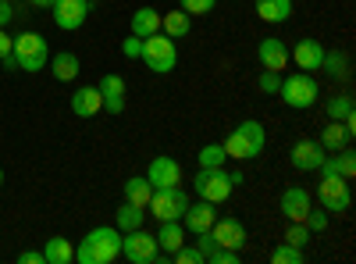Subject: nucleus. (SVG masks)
<instances>
[{
  "label": "nucleus",
  "instance_id": "obj_42",
  "mask_svg": "<svg viewBox=\"0 0 356 264\" xmlns=\"http://www.w3.org/2000/svg\"><path fill=\"white\" fill-rule=\"evenodd\" d=\"M15 18V8H11V0H0V29H4L8 22Z\"/></svg>",
  "mask_w": 356,
  "mask_h": 264
},
{
  "label": "nucleus",
  "instance_id": "obj_31",
  "mask_svg": "<svg viewBox=\"0 0 356 264\" xmlns=\"http://www.w3.org/2000/svg\"><path fill=\"white\" fill-rule=\"evenodd\" d=\"M324 111H328V118H332V122H346L349 114H353V97H349V93L328 97V100H324Z\"/></svg>",
  "mask_w": 356,
  "mask_h": 264
},
{
  "label": "nucleus",
  "instance_id": "obj_36",
  "mask_svg": "<svg viewBox=\"0 0 356 264\" xmlns=\"http://www.w3.org/2000/svg\"><path fill=\"white\" fill-rule=\"evenodd\" d=\"M171 257H175L178 264H207V257H203V250H200V247H186V243H182V247H178V250H175Z\"/></svg>",
  "mask_w": 356,
  "mask_h": 264
},
{
  "label": "nucleus",
  "instance_id": "obj_16",
  "mask_svg": "<svg viewBox=\"0 0 356 264\" xmlns=\"http://www.w3.org/2000/svg\"><path fill=\"white\" fill-rule=\"evenodd\" d=\"M218 203H211V200H189V208H186V215H182V225H186V232H211V225H214V218H218Z\"/></svg>",
  "mask_w": 356,
  "mask_h": 264
},
{
  "label": "nucleus",
  "instance_id": "obj_25",
  "mask_svg": "<svg viewBox=\"0 0 356 264\" xmlns=\"http://www.w3.org/2000/svg\"><path fill=\"white\" fill-rule=\"evenodd\" d=\"M50 72H54L57 82H72V79L79 75V54H72V50L54 54V57H50Z\"/></svg>",
  "mask_w": 356,
  "mask_h": 264
},
{
  "label": "nucleus",
  "instance_id": "obj_26",
  "mask_svg": "<svg viewBox=\"0 0 356 264\" xmlns=\"http://www.w3.org/2000/svg\"><path fill=\"white\" fill-rule=\"evenodd\" d=\"M43 257H47V264H72L75 261V247L65 236H50L47 247H43Z\"/></svg>",
  "mask_w": 356,
  "mask_h": 264
},
{
  "label": "nucleus",
  "instance_id": "obj_20",
  "mask_svg": "<svg viewBox=\"0 0 356 264\" xmlns=\"http://www.w3.org/2000/svg\"><path fill=\"white\" fill-rule=\"evenodd\" d=\"M289 57L296 61V68H303V72H317L321 68V57H324V47L317 43V40H300L292 50H289Z\"/></svg>",
  "mask_w": 356,
  "mask_h": 264
},
{
  "label": "nucleus",
  "instance_id": "obj_10",
  "mask_svg": "<svg viewBox=\"0 0 356 264\" xmlns=\"http://www.w3.org/2000/svg\"><path fill=\"white\" fill-rule=\"evenodd\" d=\"M211 236H214V243H218V247H228V250H243V247L250 243L246 225H243L239 218H214Z\"/></svg>",
  "mask_w": 356,
  "mask_h": 264
},
{
  "label": "nucleus",
  "instance_id": "obj_29",
  "mask_svg": "<svg viewBox=\"0 0 356 264\" xmlns=\"http://www.w3.org/2000/svg\"><path fill=\"white\" fill-rule=\"evenodd\" d=\"M143 222H146V208H136V203H122L118 208V232L143 228Z\"/></svg>",
  "mask_w": 356,
  "mask_h": 264
},
{
  "label": "nucleus",
  "instance_id": "obj_40",
  "mask_svg": "<svg viewBox=\"0 0 356 264\" xmlns=\"http://www.w3.org/2000/svg\"><path fill=\"white\" fill-rule=\"evenodd\" d=\"M122 54L129 57V61H136V57L143 54V40H139V36H129V40H122Z\"/></svg>",
  "mask_w": 356,
  "mask_h": 264
},
{
  "label": "nucleus",
  "instance_id": "obj_17",
  "mask_svg": "<svg viewBox=\"0 0 356 264\" xmlns=\"http://www.w3.org/2000/svg\"><path fill=\"white\" fill-rule=\"evenodd\" d=\"M97 90H100L104 107H107L111 114H122V111H125V79H122V75L107 72V75L97 82Z\"/></svg>",
  "mask_w": 356,
  "mask_h": 264
},
{
  "label": "nucleus",
  "instance_id": "obj_15",
  "mask_svg": "<svg viewBox=\"0 0 356 264\" xmlns=\"http://www.w3.org/2000/svg\"><path fill=\"white\" fill-rule=\"evenodd\" d=\"M353 136H356V114H349L346 122H332V125H324V132H321V146L328 154H335V150H342V146H349L353 143Z\"/></svg>",
  "mask_w": 356,
  "mask_h": 264
},
{
  "label": "nucleus",
  "instance_id": "obj_6",
  "mask_svg": "<svg viewBox=\"0 0 356 264\" xmlns=\"http://www.w3.org/2000/svg\"><path fill=\"white\" fill-rule=\"evenodd\" d=\"M193 189L200 193V200H211V203H225L235 189L232 183V171L225 168H200L193 175Z\"/></svg>",
  "mask_w": 356,
  "mask_h": 264
},
{
  "label": "nucleus",
  "instance_id": "obj_9",
  "mask_svg": "<svg viewBox=\"0 0 356 264\" xmlns=\"http://www.w3.org/2000/svg\"><path fill=\"white\" fill-rule=\"evenodd\" d=\"M317 200H321V208L332 211V215L349 211V203H353L349 179H342V175H321V183H317Z\"/></svg>",
  "mask_w": 356,
  "mask_h": 264
},
{
  "label": "nucleus",
  "instance_id": "obj_33",
  "mask_svg": "<svg viewBox=\"0 0 356 264\" xmlns=\"http://www.w3.org/2000/svg\"><path fill=\"white\" fill-rule=\"evenodd\" d=\"M332 157H335V171L342 175V179H353V175H356V157H353V150H349V146L335 150Z\"/></svg>",
  "mask_w": 356,
  "mask_h": 264
},
{
  "label": "nucleus",
  "instance_id": "obj_23",
  "mask_svg": "<svg viewBox=\"0 0 356 264\" xmlns=\"http://www.w3.org/2000/svg\"><path fill=\"white\" fill-rule=\"evenodd\" d=\"M257 15L267 25H282L292 18V0H257Z\"/></svg>",
  "mask_w": 356,
  "mask_h": 264
},
{
  "label": "nucleus",
  "instance_id": "obj_34",
  "mask_svg": "<svg viewBox=\"0 0 356 264\" xmlns=\"http://www.w3.org/2000/svg\"><path fill=\"white\" fill-rule=\"evenodd\" d=\"M285 243H292V247H307L310 243V228H307V222H289V228H285Z\"/></svg>",
  "mask_w": 356,
  "mask_h": 264
},
{
  "label": "nucleus",
  "instance_id": "obj_41",
  "mask_svg": "<svg viewBox=\"0 0 356 264\" xmlns=\"http://www.w3.org/2000/svg\"><path fill=\"white\" fill-rule=\"evenodd\" d=\"M18 264H47V257H43V250H22Z\"/></svg>",
  "mask_w": 356,
  "mask_h": 264
},
{
  "label": "nucleus",
  "instance_id": "obj_46",
  "mask_svg": "<svg viewBox=\"0 0 356 264\" xmlns=\"http://www.w3.org/2000/svg\"><path fill=\"white\" fill-rule=\"evenodd\" d=\"M0 186H4V168H0Z\"/></svg>",
  "mask_w": 356,
  "mask_h": 264
},
{
  "label": "nucleus",
  "instance_id": "obj_45",
  "mask_svg": "<svg viewBox=\"0 0 356 264\" xmlns=\"http://www.w3.org/2000/svg\"><path fill=\"white\" fill-rule=\"evenodd\" d=\"M29 4H33V8H54L57 0H29Z\"/></svg>",
  "mask_w": 356,
  "mask_h": 264
},
{
  "label": "nucleus",
  "instance_id": "obj_14",
  "mask_svg": "<svg viewBox=\"0 0 356 264\" xmlns=\"http://www.w3.org/2000/svg\"><path fill=\"white\" fill-rule=\"evenodd\" d=\"M146 179H150L154 189H168V186H178V183H182V168H178L175 157L161 154V157L150 161V168H146Z\"/></svg>",
  "mask_w": 356,
  "mask_h": 264
},
{
  "label": "nucleus",
  "instance_id": "obj_44",
  "mask_svg": "<svg viewBox=\"0 0 356 264\" xmlns=\"http://www.w3.org/2000/svg\"><path fill=\"white\" fill-rule=\"evenodd\" d=\"M0 61H4V68H8V72H18V57H15V54H8V57H0Z\"/></svg>",
  "mask_w": 356,
  "mask_h": 264
},
{
  "label": "nucleus",
  "instance_id": "obj_21",
  "mask_svg": "<svg viewBox=\"0 0 356 264\" xmlns=\"http://www.w3.org/2000/svg\"><path fill=\"white\" fill-rule=\"evenodd\" d=\"M182 243H186V225H182V222H161V228H157V247H161V254L171 257Z\"/></svg>",
  "mask_w": 356,
  "mask_h": 264
},
{
  "label": "nucleus",
  "instance_id": "obj_19",
  "mask_svg": "<svg viewBox=\"0 0 356 264\" xmlns=\"http://www.w3.org/2000/svg\"><path fill=\"white\" fill-rule=\"evenodd\" d=\"M104 111V97L97 86H79V93H72V114L79 118H93V114Z\"/></svg>",
  "mask_w": 356,
  "mask_h": 264
},
{
  "label": "nucleus",
  "instance_id": "obj_37",
  "mask_svg": "<svg viewBox=\"0 0 356 264\" xmlns=\"http://www.w3.org/2000/svg\"><path fill=\"white\" fill-rule=\"evenodd\" d=\"M207 264H239V250H228V247H214L207 254Z\"/></svg>",
  "mask_w": 356,
  "mask_h": 264
},
{
  "label": "nucleus",
  "instance_id": "obj_12",
  "mask_svg": "<svg viewBox=\"0 0 356 264\" xmlns=\"http://www.w3.org/2000/svg\"><path fill=\"white\" fill-rule=\"evenodd\" d=\"M324 154H328V150H324L317 139H300V143H292V150H289V164L296 171H317Z\"/></svg>",
  "mask_w": 356,
  "mask_h": 264
},
{
  "label": "nucleus",
  "instance_id": "obj_39",
  "mask_svg": "<svg viewBox=\"0 0 356 264\" xmlns=\"http://www.w3.org/2000/svg\"><path fill=\"white\" fill-rule=\"evenodd\" d=\"M307 228L310 232H324V228H328V211H307Z\"/></svg>",
  "mask_w": 356,
  "mask_h": 264
},
{
  "label": "nucleus",
  "instance_id": "obj_38",
  "mask_svg": "<svg viewBox=\"0 0 356 264\" xmlns=\"http://www.w3.org/2000/svg\"><path fill=\"white\" fill-rule=\"evenodd\" d=\"M178 4H182L186 15H211L218 0H178Z\"/></svg>",
  "mask_w": 356,
  "mask_h": 264
},
{
  "label": "nucleus",
  "instance_id": "obj_11",
  "mask_svg": "<svg viewBox=\"0 0 356 264\" xmlns=\"http://www.w3.org/2000/svg\"><path fill=\"white\" fill-rule=\"evenodd\" d=\"M50 11H54L57 29H65V33H75V29L86 25V18H89V0H57Z\"/></svg>",
  "mask_w": 356,
  "mask_h": 264
},
{
  "label": "nucleus",
  "instance_id": "obj_13",
  "mask_svg": "<svg viewBox=\"0 0 356 264\" xmlns=\"http://www.w3.org/2000/svg\"><path fill=\"white\" fill-rule=\"evenodd\" d=\"M310 208H314V200H310V193L303 186H289L282 193V200H278V211H282L285 222H307Z\"/></svg>",
  "mask_w": 356,
  "mask_h": 264
},
{
  "label": "nucleus",
  "instance_id": "obj_18",
  "mask_svg": "<svg viewBox=\"0 0 356 264\" xmlns=\"http://www.w3.org/2000/svg\"><path fill=\"white\" fill-rule=\"evenodd\" d=\"M257 61H260V68H267V72H282V68L289 65V47H285L282 40H260Z\"/></svg>",
  "mask_w": 356,
  "mask_h": 264
},
{
  "label": "nucleus",
  "instance_id": "obj_32",
  "mask_svg": "<svg viewBox=\"0 0 356 264\" xmlns=\"http://www.w3.org/2000/svg\"><path fill=\"white\" fill-rule=\"evenodd\" d=\"M303 257H307V254H303L300 247H292V243H278V247L271 250V261H275V264H303Z\"/></svg>",
  "mask_w": 356,
  "mask_h": 264
},
{
  "label": "nucleus",
  "instance_id": "obj_3",
  "mask_svg": "<svg viewBox=\"0 0 356 264\" xmlns=\"http://www.w3.org/2000/svg\"><path fill=\"white\" fill-rule=\"evenodd\" d=\"M278 97L292 111H310L317 104V97H321V86H317V79L310 72H292V75H282Z\"/></svg>",
  "mask_w": 356,
  "mask_h": 264
},
{
  "label": "nucleus",
  "instance_id": "obj_24",
  "mask_svg": "<svg viewBox=\"0 0 356 264\" xmlns=\"http://www.w3.org/2000/svg\"><path fill=\"white\" fill-rule=\"evenodd\" d=\"M189 29H193V15H186L182 8H178V11H168V15H161V33H164V36H171V40H182V36H189Z\"/></svg>",
  "mask_w": 356,
  "mask_h": 264
},
{
  "label": "nucleus",
  "instance_id": "obj_8",
  "mask_svg": "<svg viewBox=\"0 0 356 264\" xmlns=\"http://www.w3.org/2000/svg\"><path fill=\"white\" fill-rule=\"evenodd\" d=\"M150 215L157 218V222H182V215H186V208H189V193L182 189V186H168V189H154V196H150Z\"/></svg>",
  "mask_w": 356,
  "mask_h": 264
},
{
  "label": "nucleus",
  "instance_id": "obj_28",
  "mask_svg": "<svg viewBox=\"0 0 356 264\" xmlns=\"http://www.w3.org/2000/svg\"><path fill=\"white\" fill-rule=\"evenodd\" d=\"M321 72L328 75V79H349V57L342 54V50H324V57H321Z\"/></svg>",
  "mask_w": 356,
  "mask_h": 264
},
{
  "label": "nucleus",
  "instance_id": "obj_7",
  "mask_svg": "<svg viewBox=\"0 0 356 264\" xmlns=\"http://www.w3.org/2000/svg\"><path fill=\"white\" fill-rule=\"evenodd\" d=\"M122 257L132 264H154V261H168L157 247V236H150L146 228H132L122 232Z\"/></svg>",
  "mask_w": 356,
  "mask_h": 264
},
{
  "label": "nucleus",
  "instance_id": "obj_35",
  "mask_svg": "<svg viewBox=\"0 0 356 264\" xmlns=\"http://www.w3.org/2000/svg\"><path fill=\"white\" fill-rule=\"evenodd\" d=\"M278 86H282V72H260V79H257V90L260 93H267V97H278Z\"/></svg>",
  "mask_w": 356,
  "mask_h": 264
},
{
  "label": "nucleus",
  "instance_id": "obj_1",
  "mask_svg": "<svg viewBox=\"0 0 356 264\" xmlns=\"http://www.w3.org/2000/svg\"><path fill=\"white\" fill-rule=\"evenodd\" d=\"M118 257H122V232L107 228V225L93 228V232H89V236L79 243V250H75V261H79V264H111V261H118Z\"/></svg>",
  "mask_w": 356,
  "mask_h": 264
},
{
  "label": "nucleus",
  "instance_id": "obj_43",
  "mask_svg": "<svg viewBox=\"0 0 356 264\" xmlns=\"http://www.w3.org/2000/svg\"><path fill=\"white\" fill-rule=\"evenodd\" d=\"M11 47H15V36H8L4 29H0V57H8V54H11Z\"/></svg>",
  "mask_w": 356,
  "mask_h": 264
},
{
  "label": "nucleus",
  "instance_id": "obj_4",
  "mask_svg": "<svg viewBox=\"0 0 356 264\" xmlns=\"http://www.w3.org/2000/svg\"><path fill=\"white\" fill-rule=\"evenodd\" d=\"M143 65L150 68L154 75H168V72H175V65H178V47H175V40L171 36H164V33H154V36H146L143 40Z\"/></svg>",
  "mask_w": 356,
  "mask_h": 264
},
{
  "label": "nucleus",
  "instance_id": "obj_2",
  "mask_svg": "<svg viewBox=\"0 0 356 264\" xmlns=\"http://www.w3.org/2000/svg\"><path fill=\"white\" fill-rule=\"evenodd\" d=\"M264 143H267L264 125H260L257 118H246V122H239V125L225 136L221 146H225V154H228L232 161H253V157H260Z\"/></svg>",
  "mask_w": 356,
  "mask_h": 264
},
{
  "label": "nucleus",
  "instance_id": "obj_22",
  "mask_svg": "<svg viewBox=\"0 0 356 264\" xmlns=\"http://www.w3.org/2000/svg\"><path fill=\"white\" fill-rule=\"evenodd\" d=\"M154 33H161V11L157 8H136L132 11V36L146 40Z\"/></svg>",
  "mask_w": 356,
  "mask_h": 264
},
{
  "label": "nucleus",
  "instance_id": "obj_30",
  "mask_svg": "<svg viewBox=\"0 0 356 264\" xmlns=\"http://www.w3.org/2000/svg\"><path fill=\"white\" fill-rule=\"evenodd\" d=\"M196 161H200V168H225L228 154H225V146H221V143H207V146H200Z\"/></svg>",
  "mask_w": 356,
  "mask_h": 264
},
{
  "label": "nucleus",
  "instance_id": "obj_27",
  "mask_svg": "<svg viewBox=\"0 0 356 264\" xmlns=\"http://www.w3.org/2000/svg\"><path fill=\"white\" fill-rule=\"evenodd\" d=\"M150 196H154V186H150V179H146V175H132V179L125 183V203L146 208V203H150Z\"/></svg>",
  "mask_w": 356,
  "mask_h": 264
},
{
  "label": "nucleus",
  "instance_id": "obj_5",
  "mask_svg": "<svg viewBox=\"0 0 356 264\" xmlns=\"http://www.w3.org/2000/svg\"><path fill=\"white\" fill-rule=\"evenodd\" d=\"M11 54L18 57V72H40V68H47V61H50L47 40H43L40 33H33V29H25V33L15 36Z\"/></svg>",
  "mask_w": 356,
  "mask_h": 264
}]
</instances>
